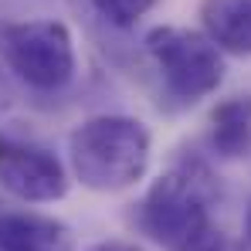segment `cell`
I'll return each instance as SVG.
<instances>
[{
    "label": "cell",
    "instance_id": "ba28073f",
    "mask_svg": "<svg viewBox=\"0 0 251 251\" xmlns=\"http://www.w3.org/2000/svg\"><path fill=\"white\" fill-rule=\"evenodd\" d=\"M210 153L217 160H245L251 156V99H224L210 112V129H207Z\"/></svg>",
    "mask_w": 251,
    "mask_h": 251
},
{
    "label": "cell",
    "instance_id": "5b68a950",
    "mask_svg": "<svg viewBox=\"0 0 251 251\" xmlns=\"http://www.w3.org/2000/svg\"><path fill=\"white\" fill-rule=\"evenodd\" d=\"M0 187L27 204H54L68 194V173L51 150L0 136Z\"/></svg>",
    "mask_w": 251,
    "mask_h": 251
},
{
    "label": "cell",
    "instance_id": "7a4b0ae2",
    "mask_svg": "<svg viewBox=\"0 0 251 251\" xmlns=\"http://www.w3.org/2000/svg\"><path fill=\"white\" fill-rule=\"evenodd\" d=\"M153 139L132 116H92L68 136L75 180L95 194H116L139 183L150 170Z\"/></svg>",
    "mask_w": 251,
    "mask_h": 251
},
{
    "label": "cell",
    "instance_id": "6da1fadb",
    "mask_svg": "<svg viewBox=\"0 0 251 251\" xmlns=\"http://www.w3.org/2000/svg\"><path fill=\"white\" fill-rule=\"evenodd\" d=\"M221 197L217 176L201 156H180L153 180L146 197L136 204V227L167 251H180L201 227Z\"/></svg>",
    "mask_w": 251,
    "mask_h": 251
},
{
    "label": "cell",
    "instance_id": "9c48e42d",
    "mask_svg": "<svg viewBox=\"0 0 251 251\" xmlns=\"http://www.w3.org/2000/svg\"><path fill=\"white\" fill-rule=\"evenodd\" d=\"M92 7L116 27H132L143 14L156 7V0H92Z\"/></svg>",
    "mask_w": 251,
    "mask_h": 251
},
{
    "label": "cell",
    "instance_id": "3957f363",
    "mask_svg": "<svg viewBox=\"0 0 251 251\" xmlns=\"http://www.w3.org/2000/svg\"><path fill=\"white\" fill-rule=\"evenodd\" d=\"M146 54L153 58L163 78V92L176 105H197L224 82L221 48L204 31L173 27V24L153 27L146 34Z\"/></svg>",
    "mask_w": 251,
    "mask_h": 251
},
{
    "label": "cell",
    "instance_id": "8fae6325",
    "mask_svg": "<svg viewBox=\"0 0 251 251\" xmlns=\"http://www.w3.org/2000/svg\"><path fill=\"white\" fill-rule=\"evenodd\" d=\"M88 251H139V248L129 245V241H99V245H92Z\"/></svg>",
    "mask_w": 251,
    "mask_h": 251
},
{
    "label": "cell",
    "instance_id": "7c38bea8",
    "mask_svg": "<svg viewBox=\"0 0 251 251\" xmlns=\"http://www.w3.org/2000/svg\"><path fill=\"white\" fill-rule=\"evenodd\" d=\"M241 251H251V210L248 217H245V234H241V245H238Z\"/></svg>",
    "mask_w": 251,
    "mask_h": 251
},
{
    "label": "cell",
    "instance_id": "52a82bcc",
    "mask_svg": "<svg viewBox=\"0 0 251 251\" xmlns=\"http://www.w3.org/2000/svg\"><path fill=\"white\" fill-rule=\"evenodd\" d=\"M201 24L221 51L251 58V0H201Z\"/></svg>",
    "mask_w": 251,
    "mask_h": 251
},
{
    "label": "cell",
    "instance_id": "277c9868",
    "mask_svg": "<svg viewBox=\"0 0 251 251\" xmlns=\"http://www.w3.org/2000/svg\"><path fill=\"white\" fill-rule=\"evenodd\" d=\"M0 54L7 68L31 92L54 95L75 78V41L61 21H17L0 31Z\"/></svg>",
    "mask_w": 251,
    "mask_h": 251
},
{
    "label": "cell",
    "instance_id": "4fadbf2b",
    "mask_svg": "<svg viewBox=\"0 0 251 251\" xmlns=\"http://www.w3.org/2000/svg\"><path fill=\"white\" fill-rule=\"evenodd\" d=\"M7 105H10V92H7V85L0 82V112H3Z\"/></svg>",
    "mask_w": 251,
    "mask_h": 251
},
{
    "label": "cell",
    "instance_id": "8992f818",
    "mask_svg": "<svg viewBox=\"0 0 251 251\" xmlns=\"http://www.w3.org/2000/svg\"><path fill=\"white\" fill-rule=\"evenodd\" d=\"M0 251H72L68 227L34 210L0 214Z\"/></svg>",
    "mask_w": 251,
    "mask_h": 251
},
{
    "label": "cell",
    "instance_id": "30bf717a",
    "mask_svg": "<svg viewBox=\"0 0 251 251\" xmlns=\"http://www.w3.org/2000/svg\"><path fill=\"white\" fill-rule=\"evenodd\" d=\"M180 251H241V248H238V245H234V241H231V238L210 221L207 227H201V231H197V234H194Z\"/></svg>",
    "mask_w": 251,
    "mask_h": 251
}]
</instances>
